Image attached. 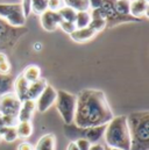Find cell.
<instances>
[{
    "label": "cell",
    "mask_w": 149,
    "mask_h": 150,
    "mask_svg": "<svg viewBox=\"0 0 149 150\" xmlns=\"http://www.w3.org/2000/svg\"><path fill=\"white\" fill-rule=\"evenodd\" d=\"M113 112L106 96L99 90H84L77 96V107L74 123L82 129L107 125L113 119Z\"/></svg>",
    "instance_id": "obj_1"
},
{
    "label": "cell",
    "mask_w": 149,
    "mask_h": 150,
    "mask_svg": "<svg viewBox=\"0 0 149 150\" xmlns=\"http://www.w3.org/2000/svg\"><path fill=\"white\" fill-rule=\"evenodd\" d=\"M104 139L110 148H116L121 150H131L132 140L127 125V116L120 115L113 117L106 125L104 133Z\"/></svg>",
    "instance_id": "obj_2"
},
{
    "label": "cell",
    "mask_w": 149,
    "mask_h": 150,
    "mask_svg": "<svg viewBox=\"0 0 149 150\" xmlns=\"http://www.w3.org/2000/svg\"><path fill=\"white\" fill-rule=\"evenodd\" d=\"M132 140L131 150H149V113L136 112L127 116Z\"/></svg>",
    "instance_id": "obj_3"
},
{
    "label": "cell",
    "mask_w": 149,
    "mask_h": 150,
    "mask_svg": "<svg viewBox=\"0 0 149 150\" xmlns=\"http://www.w3.org/2000/svg\"><path fill=\"white\" fill-rule=\"evenodd\" d=\"M56 108L61 114L63 121L67 125L74 123L76 107H77V96L69 93L67 91H57V99L55 101Z\"/></svg>",
    "instance_id": "obj_4"
},
{
    "label": "cell",
    "mask_w": 149,
    "mask_h": 150,
    "mask_svg": "<svg viewBox=\"0 0 149 150\" xmlns=\"http://www.w3.org/2000/svg\"><path fill=\"white\" fill-rule=\"evenodd\" d=\"M0 19L6 20L14 27L23 26L26 16L21 4H0Z\"/></svg>",
    "instance_id": "obj_5"
},
{
    "label": "cell",
    "mask_w": 149,
    "mask_h": 150,
    "mask_svg": "<svg viewBox=\"0 0 149 150\" xmlns=\"http://www.w3.org/2000/svg\"><path fill=\"white\" fill-rule=\"evenodd\" d=\"M21 103L22 101L15 96V93H5L0 96V114L18 117Z\"/></svg>",
    "instance_id": "obj_6"
},
{
    "label": "cell",
    "mask_w": 149,
    "mask_h": 150,
    "mask_svg": "<svg viewBox=\"0 0 149 150\" xmlns=\"http://www.w3.org/2000/svg\"><path fill=\"white\" fill-rule=\"evenodd\" d=\"M56 99H57V91L51 85L48 84L44 91L41 93V96L35 100L36 110L40 113H44L55 104Z\"/></svg>",
    "instance_id": "obj_7"
},
{
    "label": "cell",
    "mask_w": 149,
    "mask_h": 150,
    "mask_svg": "<svg viewBox=\"0 0 149 150\" xmlns=\"http://www.w3.org/2000/svg\"><path fill=\"white\" fill-rule=\"evenodd\" d=\"M40 21H41V26H42V28L44 30L54 32L60 26V23L62 21V18L58 14V12H54V11L47 9L45 12H43L40 15Z\"/></svg>",
    "instance_id": "obj_8"
},
{
    "label": "cell",
    "mask_w": 149,
    "mask_h": 150,
    "mask_svg": "<svg viewBox=\"0 0 149 150\" xmlns=\"http://www.w3.org/2000/svg\"><path fill=\"white\" fill-rule=\"evenodd\" d=\"M48 83L44 78H38L36 81H33L29 84L27 94H26V100H36L37 98L41 96V93L44 91L47 87Z\"/></svg>",
    "instance_id": "obj_9"
},
{
    "label": "cell",
    "mask_w": 149,
    "mask_h": 150,
    "mask_svg": "<svg viewBox=\"0 0 149 150\" xmlns=\"http://www.w3.org/2000/svg\"><path fill=\"white\" fill-rule=\"evenodd\" d=\"M35 110H36V105L34 100H23L21 103V107L18 114V121L19 122L31 121Z\"/></svg>",
    "instance_id": "obj_10"
},
{
    "label": "cell",
    "mask_w": 149,
    "mask_h": 150,
    "mask_svg": "<svg viewBox=\"0 0 149 150\" xmlns=\"http://www.w3.org/2000/svg\"><path fill=\"white\" fill-rule=\"evenodd\" d=\"M105 129H106V125L86 128L85 134H84V139H86L91 144H96L99 142V140H101L104 137Z\"/></svg>",
    "instance_id": "obj_11"
},
{
    "label": "cell",
    "mask_w": 149,
    "mask_h": 150,
    "mask_svg": "<svg viewBox=\"0 0 149 150\" xmlns=\"http://www.w3.org/2000/svg\"><path fill=\"white\" fill-rule=\"evenodd\" d=\"M97 35V32L94 29H92L91 27H86V28H80V29H76L74 33L70 34V38L74 40V42H86L90 41L91 38H93Z\"/></svg>",
    "instance_id": "obj_12"
},
{
    "label": "cell",
    "mask_w": 149,
    "mask_h": 150,
    "mask_svg": "<svg viewBox=\"0 0 149 150\" xmlns=\"http://www.w3.org/2000/svg\"><path fill=\"white\" fill-rule=\"evenodd\" d=\"M148 13V0H133L129 6V14L135 18H141Z\"/></svg>",
    "instance_id": "obj_13"
},
{
    "label": "cell",
    "mask_w": 149,
    "mask_h": 150,
    "mask_svg": "<svg viewBox=\"0 0 149 150\" xmlns=\"http://www.w3.org/2000/svg\"><path fill=\"white\" fill-rule=\"evenodd\" d=\"M29 87V83L25 79V77L22 75L18 76L15 81H14V90H15V96L21 100H26V94Z\"/></svg>",
    "instance_id": "obj_14"
},
{
    "label": "cell",
    "mask_w": 149,
    "mask_h": 150,
    "mask_svg": "<svg viewBox=\"0 0 149 150\" xmlns=\"http://www.w3.org/2000/svg\"><path fill=\"white\" fill-rule=\"evenodd\" d=\"M55 144L56 139L54 134H47L38 140L36 146L34 147V150H55Z\"/></svg>",
    "instance_id": "obj_15"
},
{
    "label": "cell",
    "mask_w": 149,
    "mask_h": 150,
    "mask_svg": "<svg viewBox=\"0 0 149 150\" xmlns=\"http://www.w3.org/2000/svg\"><path fill=\"white\" fill-rule=\"evenodd\" d=\"M91 22V15L89 11H84V12H77L76 15V21H74V26L76 29H80V28H86L89 27Z\"/></svg>",
    "instance_id": "obj_16"
},
{
    "label": "cell",
    "mask_w": 149,
    "mask_h": 150,
    "mask_svg": "<svg viewBox=\"0 0 149 150\" xmlns=\"http://www.w3.org/2000/svg\"><path fill=\"white\" fill-rule=\"evenodd\" d=\"M16 133H18V136L19 137H22V139H27L32 135L33 133V125L31 121H25V122H19L16 126Z\"/></svg>",
    "instance_id": "obj_17"
},
{
    "label": "cell",
    "mask_w": 149,
    "mask_h": 150,
    "mask_svg": "<svg viewBox=\"0 0 149 150\" xmlns=\"http://www.w3.org/2000/svg\"><path fill=\"white\" fill-rule=\"evenodd\" d=\"M22 76H23L25 79L31 84V83H33V81H36L38 78H41V77H40V76H41V70H40V68H38L37 65H28V67L25 69Z\"/></svg>",
    "instance_id": "obj_18"
},
{
    "label": "cell",
    "mask_w": 149,
    "mask_h": 150,
    "mask_svg": "<svg viewBox=\"0 0 149 150\" xmlns=\"http://www.w3.org/2000/svg\"><path fill=\"white\" fill-rule=\"evenodd\" d=\"M65 2V6H69L74 8L76 12H84L89 11L90 4L89 0H63Z\"/></svg>",
    "instance_id": "obj_19"
},
{
    "label": "cell",
    "mask_w": 149,
    "mask_h": 150,
    "mask_svg": "<svg viewBox=\"0 0 149 150\" xmlns=\"http://www.w3.org/2000/svg\"><path fill=\"white\" fill-rule=\"evenodd\" d=\"M58 14L61 15L62 20L63 21H69V22H74L76 21V15H77V12L74 11V8L69 7V6H63L62 8H60L58 11Z\"/></svg>",
    "instance_id": "obj_20"
},
{
    "label": "cell",
    "mask_w": 149,
    "mask_h": 150,
    "mask_svg": "<svg viewBox=\"0 0 149 150\" xmlns=\"http://www.w3.org/2000/svg\"><path fill=\"white\" fill-rule=\"evenodd\" d=\"M47 9H48V0H32L31 11H33L35 14L41 15Z\"/></svg>",
    "instance_id": "obj_21"
},
{
    "label": "cell",
    "mask_w": 149,
    "mask_h": 150,
    "mask_svg": "<svg viewBox=\"0 0 149 150\" xmlns=\"http://www.w3.org/2000/svg\"><path fill=\"white\" fill-rule=\"evenodd\" d=\"M129 0H116L115 1V12L120 15H128L129 14Z\"/></svg>",
    "instance_id": "obj_22"
},
{
    "label": "cell",
    "mask_w": 149,
    "mask_h": 150,
    "mask_svg": "<svg viewBox=\"0 0 149 150\" xmlns=\"http://www.w3.org/2000/svg\"><path fill=\"white\" fill-rule=\"evenodd\" d=\"M1 137L11 143V142H14L19 136H18V133H16V128L15 127H6V129L4 130V133L1 134Z\"/></svg>",
    "instance_id": "obj_23"
},
{
    "label": "cell",
    "mask_w": 149,
    "mask_h": 150,
    "mask_svg": "<svg viewBox=\"0 0 149 150\" xmlns=\"http://www.w3.org/2000/svg\"><path fill=\"white\" fill-rule=\"evenodd\" d=\"M106 26V20H100V19H91V22L89 25V27H91L92 29H94L97 33L103 30Z\"/></svg>",
    "instance_id": "obj_24"
},
{
    "label": "cell",
    "mask_w": 149,
    "mask_h": 150,
    "mask_svg": "<svg viewBox=\"0 0 149 150\" xmlns=\"http://www.w3.org/2000/svg\"><path fill=\"white\" fill-rule=\"evenodd\" d=\"M58 27H61V29H62L64 33L69 34V35L76 30V26H74V22H69V21H63V20H62Z\"/></svg>",
    "instance_id": "obj_25"
},
{
    "label": "cell",
    "mask_w": 149,
    "mask_h": 150,
    "mask_svg": "<svg viewBox=\"0 0 149 150\" xmlns=\"http://www.w3.org/2000/svg\"><path fill=\"white\" fill-rule=\"evenodd\" d=\"M76 143V146H77V148L79 150H89L90 149V147L92 146L86 139H84V137H79V139H77V141L74 142Z\"/></svg>",
    "instance_id": "obj_26"
},
{
    "label": "cell",
    "mask_w": 149,
    "mask_h": 150,
    "mask_svg": "<svg viewBox=\"0 0 149 150\" xmlns=\"http://www.w3.org/2000/svg\"><path fill=\"white\" fill-rule=\"evenodd\" d=\"M2 120H4V123L6 127H15L19 121H18V117L15 116H9V115H2Z\"/></svg>",
    "instance_id": "obj_27"
},
{
    "label": "cell",
    "mask_w": 149,
    "mask_h": 150,
    "mask_svg": "<svg viewBox=\"0 0 149 150\" xmlns=\"http://www.w3.org/2000/svg\"><path fill=\"white\" fill-rule=\"evenodd\" d=\"M63 7V0H48V9L57 12Z\"/></svg>",
    "instance_id": "obj_28"
},
{
    "label": "cell",
    "mask_w": 149,
    "mask_h": 150,
    "mask_svg": "<svg viewBox=\"0 0 149 150\" xmlns=\"http://www.w3.org/2000/svg\"><path fill=\"white\" fill-rule=\"evenodd\" d=\"M9 71H11V64L8 63V61H6L4 63H0V75L6 76Z\"/></svg>",
    "instance_id": "obj_29"
},
{
    "label": "cell",
    "mask_w": 149,
    "mask_h": 150,
    "mask_svg": "<svg viewBox=\"0 0 149 150\" xmlns=\"http://www.w3.org/2000/svg\"><path fill=\"white\" fill-rule=\"evenodd\" d=\"M31 2H32V0H23V2L21 4L26 18H27V16L29 15V13H31Z\"/></svg>",
    "instance_id": "obj_30"
},
{
    "label": "cell",
    "mask_w": 149,
    "mask_h": 150,
    "mask_svg": "<svg viewBox=\"0 0 149 150\" xmlns=\"http://www.w3.org/2000/svg\"><path fill=\"white\" fill-rule=\"evenodd\" d=\"M89 4H90V8L97 9V8H100L101 7L103 0H89Z\"/></svg>",
    "instance_id": "obj_31"
},
{
    "label": "cell",
    "mask_w": 149,
    "mask_h": 150,
    "mask_svg": "<svg viewBox=\"0 0 149 150\" xmlns=\"http://www.w3.org/2000/svg\"><path fill=\"white\" fill-rule=\"evenodd\" d=\"M18 150H34V147L28 142H22L18 147Z\"/></svg>",
    "instance_id": "obj_32"
},
{
    "label": "cell",
    "mask_w": 149,
    "mask_h": 150,
    "mask_svg": "<svg viewBox=\"0 0 149 150\" xmlns=\"http://www.w3.org/2000/svg\"><path fill=\"white\" fill-rule=\"evenodd\" d=\"M89 150H105V147H104L103 144H98V143H96V144H92Z\"/></svg>",
    "instance_id": "obj_33"
},
{
    "label": "cell",
    "mask_w": 149,
    "mask_h": 150,
    "mask_svg": "<svg viewBox=\"0 0 149 150\" xmlns=\"http://www.w3.org/2000/svg\"><path fill=\"white\" fill-rule=\"evenodd\" d=\"M6 129V126L4 123V120H2V115L0 114V135L4 133V130Z\"/></svg>",
    "instance_id": "obj_34"
},
{
    "label": "cell",
    "mask_w": 149,
    "mask_h": 150,
    "mask_svg": "<svg viewBox=\"0 0 149 150\" xmlns=\"http://www.w3.org/2000/svg\"><path fill=\"white\" fill-rule=\"evenodd\" d=\"M67 150H79L77 148V146H76V143L74 142H71L69 146H68V149Z\"/></svg>",
    "instance_id": "obj_35"
},
{
    "label": "cell",
    "mask_w": 149,
    "mask_h": 150,
    "mask_svg": "<svg viewBox=\"0 0 149 150\" xmlns=\"http://www.w3.org/2000/svg\"><path fill=\"white\" fill-rule=\"evenodd\" d=\"M6 61H7L6 55H5V54H2V52H0V63H4V62H6Z\"/></svg>",
    "instance_id": "obj_36"
},
{
    "label": "cell",
    "mask_w": 149,
    "mask_h": 150,
    "mask_svg": "<svg viewBox=\"0 0 149 150\" xmlns=\"http://www.w3.org/2000/svg\"><path fill=\"white\" fill-rule=\"evenodd\" d=\"M41 47H42L41 43H36V44H35V49H36V50H41Z\"/></svg>",
    "instance_id": "obj_37"
},
{
    "label": "cell",
    "mask_w": 149,
    "mask_h": 150,
    "mask_svg": "<svg viewBox=\"0 0 149 150\" xmlns=\"http://www.w3.org/2000/svg\"><path fill=\"white\" fill-rule=\"evenodd\" d=\"M0 140H1V135H0Z\"/></svg>",
    "instance_id": "obj_38"
},
{
    "label": "cell",
    "mask_w": 149,
    "mask_h": 150,
    "mask_svg": "<svg viewBox=\"0 0 149 150\" xmlns=\"http://www.w3.org/2000/svg\"><path fill=\"white\" fill-rule=\"evenodd\" d=\"M129 1H133V0H129Z\"/></svg>",
    "instance_id": "obj_39"
}]
</instances>
